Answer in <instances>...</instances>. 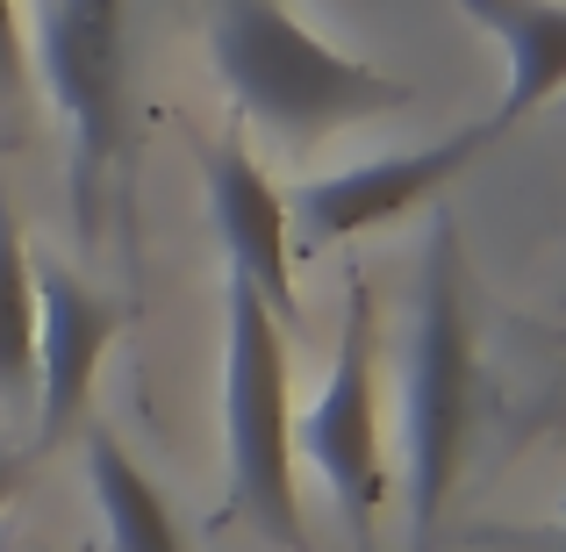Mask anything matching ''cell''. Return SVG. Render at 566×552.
Returning <instances> with one entry per match:
<instances>
[{"mask_svg":"<svg viewBox=\"0 0 566 552\" xmlns=\"http://www.w3.org/2000/svg\"><path fill=\"white\" fill-rule=\"evenodd\" d=\"M208 58H216L237 115L265 123L294 152L337 137L352 123H374V115H401L416 101L409 80L331 51L280 0H216V14H208Z\"/></svg>","mask_w":566,"mask_h":552,"instance_id":"1","label":"cell"},{"mask_svg":"<svg viewBox=\"0 0 566 552\" xmlns=\"http://www.w3.org/2000/svg\"><path fill=\"white\" fill-rule=\"evenodd\" d=\"M473 316H467V273H459V230L438 222L416 288V331H409V381H401V502H409V545L430 552L438 517L467 467L473 430Z\"/></svg>","mask_w":566,"mask_h":552,"instance_id":"2","label":"cell"},{"mask_svg":"<svg viewBox=\"0 0 566 552\" xmlns=\"http://www.w3.org/2000/svg\"><path fill=\"white\" fill-rule=\"evenodd\" d=\"M230 345H222V438H230V496L265 539L308 552L302 488H294V381L287 337L251 280L230 273L222 288Z\"/></svg>","mask_w":566,"mask_h":552,"instance_id":"3","label":"cell"},{"mask_svg":"<svg viewBox=\"0 0 566 552\" xmlns=\"http://www.w3.org/2000/svg\"><path fill=\"white\" fill-rule=\"evenodd\" d=\"M29 65L51 86V108L72 137V208L80 237L101 244V187L123 152V0H36Z\"/></svg>","mask_w":566,"mask_h":552,"instance_id":"4","label":"cell"},{"mask_svg":"<svg viewBox=\"0 0 566 552\" xmlns=\"http://www.w3.org/2000/svg\"><path fill=\"white\" fill-rule=\"evenodd\" d=\"M294 459H308V473L331 488L352 539L374 545V524L387 510V445H380V337L366 280H352L345 294V331H337L323 395L294 416Z\"/></svg>","mask_w":566,"mask_h":552,"instance_id":"5","label":"cell"},{"mask_svg":"<svg viewBox=\"0 0 566 552\" xmlns=\"http://www.w3.org/2000/svg\"><path fill=\"white\" fill-rule=\"evenodd\" d=\"M495 123H473L444 144H423V152H395V158H366L352 173H331V180H308L287 194V222L308 237V244H337V237H359L380 230V222H401L444 194L459 173L481 158V144H495Z\"/></svg>","mask_w":566,"mask_h":552,"instance_id":"6","label":"cell"},{"mask_svg":"<svg viewBox=\"0 0 566 552\" xmlns=\"http://www.w3.org/2000/svg\"><path fill=\"white\" fill-rule=\"evenodd\" d=\"M29 280H36V395L29 402H36L43 438H65L94 402V373L123 331V309L94 280H80L57 259H36V251H29Z\"/></svg>","mask_w":566,"mask_h":552,"instance_id":"7","label":"cell"},{"mask_svg":"<svg viewBox=\"0 0 566 552\" xmlns=\"http://www.w3.org/2000/svg\"><path fill=\"white\" fill-rule=\"evenodd\" d=\"M208 216L216 237L230 251V273L259 288V302L273 309V323L287 331L302 316L294 302V251H287V194L259 173V158L244 152V137H216L208 144Z\"/></svg>","mask_w":566,"mask_h":552,"instance_id":"8","label":"cell"},{"mask_svg":"<svg viewBox=\"0 0 566 552\" xmlns=\"http://www.w3.org/2000/svg\"><path fill=\"white\" fill-rule=\"evenodd\" d=\"M459 8L510 51V94H502L495 129L566 94V0H459Z\"/></svg>","mask_w":566,"mask_h":552,"instance_id":"9","label":"cell"},{"mask_svg":"<svg viewBox=\"0 0 566 552\" xmlns=\"http://www.w3.org/2000/svg\"><path fill=\"white\" fill-rule=\"evenodd\" d=\"M80 452H86V488H94V510H101V524H108L115 552H187L166 488L137 467V452H129L108 424H86Z\"/></svg>","mask_w":566,"mask_h":552,"instance_id":"10","label":"cell"},{"mask_svg":"<svg viewBox=\"0 0 566 552\" xmlns=\"http://www.w3.org/2000/svg\"><path fill=\"white\" fill-rule=\"evenodd\" d=\"M36 395V280H29V237L0 187V402L22 409Z\"/></svg>","mask_w":566,"mask_h":552,"instance_id":"11","label":"cell"},{"mask_svg":"<svg viewBox=\"0 0 566 552\" xmlns=\"http://www.w3.org/2000/svg\"><path fill=\"white\" fill-rule=\"evenodd\" d=\"M29 86V37H22V8L0 0V108H22Z\"/></svg>","mask_w":566,"mask_h":552,"instance_id":"12","label":"cell"},{"mask_svg":"<svg viewBox=\"0 0 566 552\" xmlns=\"http://www.w3.org/2000/svg\"><path fill=\"white\" fill-rule=\"evenodd\" d=\"M22 467H29V452H0V510H8L14 488H22Z\"/></svg>","mask_w":566,"mask_h":552,"instance_id":"13","label":"cell"},{"mask_svg":"<svg viewBox=\"0 0 566 552\" xmlns=\"http://www.w3.org/2000/svg\"><path fill=\"white\" fill-rule=\"evenodd\" d=\"M0 552H8V539H0Z\"/></svg>","mask_w":566,"mask_h":552,"instance_id":"14","label":"cell"}]
</instances>
